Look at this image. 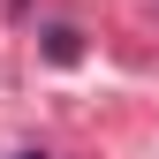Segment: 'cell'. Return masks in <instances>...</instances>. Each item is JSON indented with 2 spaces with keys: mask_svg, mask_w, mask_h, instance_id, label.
<instances>
[{
  "mask_svg": "<svg viewBox=\"0 0 159 159\" xmlns=\"http://www.w3.org/2000/svg\"><path fill=\"white\" fill-rule=\"evenodd\" d=\"M15 159H46V152H15Z\"/></svg>",
  "mask_w": 159,
  "mask_h": 159,
  "instance_id": "6da1fadb",
  "label": "cell"
}]
</instances>
